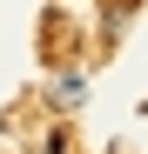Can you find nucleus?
Returning <instances> with one entry per match:
<instances>
[{"label": "nucleus", "instance_id": "nucleus-1", "mask_svg": "<svg viewBox=\"0 0 148 154\" xmlns=\"http://www.w3.org/2000/svg\"><path fill=\"white\" fill-rule=\"evenodd\" d=\"M81 94H88V81L67 74V81H54V107H81Z\"/></svg>", "mask_w": 148, "mask_h": 154}]
</instances>
